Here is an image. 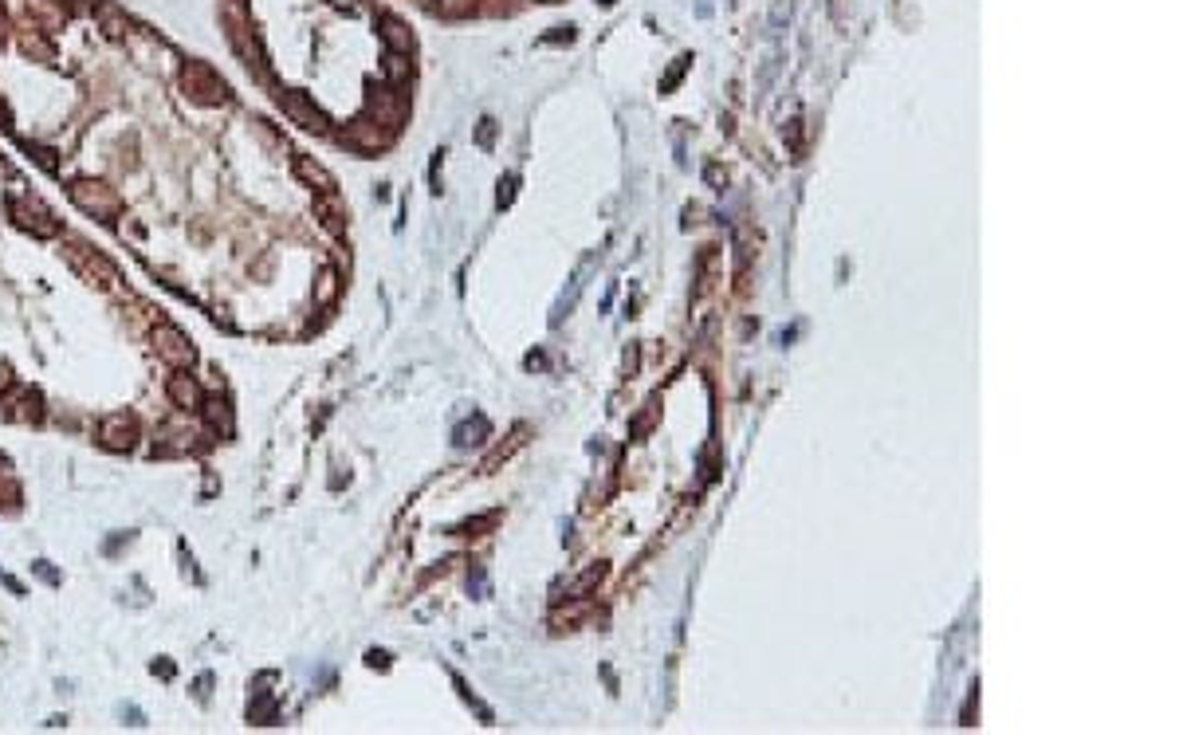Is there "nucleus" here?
Wrapping results in <instances>:
<instances>
[{
    "mask_svg": "<svg viewBox=\"0 0 1179 735\" xmlns=\"http://www.w3.org/2000/svg\"><path fill=\"white\" fill-rule=\"evenodd\" d=\"M377 36L386 39V48L389 51H398V56H409L413 51V32H409V24H405L401 16H393V12H382L377 16Z\"/></svg>",
    "mask_w": 1179,
    "mask_h": 735,
    "instance_id": "obj_12",
    "label": "nucleus"
},
{
    "mask_svg": "<svg viewBox=\"0 0 1179 735\" xmlns=\"http://www.w3.org/2000/svg\"><path fill=\"white\" fill-rule=\"evenodd\" d=\"M154 673H162V676H174V665H169V661H162V665H157V661H154Z\"/></svg>",
    "mask_w": 1179,
    "mask_h": 735,
    "instance_id": "obj_33",
    "label": "nucleus"
},
{
    "mask_svg": "<svg viewBox=\"0 0 1179 735\" xmlns=\"http://www.w3.org/2000/svg\"><path fill=\"white\" fill-rule=\"evenodd\" d=\"M12 389V370L8 366H0V393H8Z\"/></svg>",
    "mask_w": 1179,
    "mask_h": 735,
    "instance_id": "obj_31",
    "label": "nucleus"
},
{
    "mask_svg": "<svg viewBox=\"0 0 1179 735\" xmlns=\"http://www.w3.org/2000/svg\"><path fill=\"white\" fill-rule=\"evenodd\" d=\"M201 413H205V421H208V429H213V432H225V437L232 432V410H228L225 398H205L201 401Z\"/></svg>",
    "mask_w": 1179,
    "mask_h": 735,
    "instance_id": "obj_17",
    "label": "nucleus"
},
{
    "mask_svg": "<svg viewBox=\"0 0 1179 735\" xmlns=\"http://www.w3.org/2000/svg\"><path fill=\"white\" fill-rule=\"evenodd\" d=\"M28 16L36 28H44V32H56L68 24V5L63 0H28Z\"/></svg>",
    "mask_w": 1179,
    "mask_h": 735,
    "instance_id": "obj_14",
    "label": "nucleus"
},
{
    "mask_svg": "<svg viewBox=\"0 0 1179 735\" xmlns=\"http://www.w3.org/2000/svg\"><path fill=\"white\" fill-rule=\"evenodd\" d=\"M331 5H335V8H343V12H350V16H354V12H362V8H366V0H331Z\"/></svg>",
    "mask_w": 1179,
    "mask_h": 735,
    "instance_id": "obj_29",
    "label": "nucleus"
},
{
    "mask_svg": "<svg viewBox=\"0 0 1179 735\" xmlns=\"http://www.w3.org/2000/svg\"><path fill=\"white\" fill-rule=\"evenodd\" d=\"M547 5H558V0H547Z\"/></svg>",
    "mask_w": 1179,
    "mask_h": 735,
    "instance_id": "obj_36",
    "label": "nucleus"
},
{
    "mask_svg": "<svg viewBox=\"0 0 1179 735\" xmlns=\"http://www.w3.org/2000/svg\"><path fill=\"white\" fill-rule=\"evenodd\" d=\"M492 134H495V122L492 118H483L480 122V146H492Z\"/></svg>",
    "mask_w": 1179,
    "mask_h": 735,
    "instance_id": "obj_28",
    "label": "nucleus"
},
{
    "mask_svg": "<svg viewBox=\"0 0 1179 735\" xmlns=\"http://www.w3.org/2000/svg\"><path fill=\"white\" fill-rule=\"evenodd\" d=\"M181 91H186L193 102H201V107H225L232 99L228 83L201 59H189L186 68H181Z\"/></svg>",
    "mask_w": 1179,
    "mask_h": 735,
    "instance_id": "obj_2",
    "label": "nucleus"
},
{
    "mask_svg": "<svg viewBox=\"0 0 1179 735\" xmlns=\"http://www.w3.org/2000/svg\"><path fill=\"white\" fill-rule=\"evenodd\" d=\"M32 570H36V574H39V579H44L48 586H59V574L51 570V562H44V559H39V562H32Z\"/></svg>",
    "mask_w": 1179,
    "mask_h": 735,
    "instance_id": "obj_27",
    "label": "nucleus"
},
{
    "mask_svg": "<svg viewBox=\"0 0 1179 735\" xmlns=\"http://www.w3.org/2000/svg\"><path fill=\"white\" fill-rule=\"evenodd\" d=\"M476 8H480V0H432V12H437V16H449V20H464Z\"/></svg>",
    "mask_w": 1179,
    "mask_h": 735,
    "instance_id": "obj_20",
    "label": "nucleus"
},
{
    "mask_svg": "<svg viewBox=\"0 0 1179 735\" xmlns=\"http://www.w3.org/2000/svg\"><path fill=\"white\" fill-rule=\"evenodd\" d=\"M99 24H102V32H107L111 39H126V32H130L126 12H122V8H114V5H107V0L99 5Z\"/></svg>",
    "mask_w": 1179,
    "mask_h": 735,
    "instance_id": "obj_18",
    "label": "nucleus"
},
{
    "mask_svg": "<svg viewBox=\"0 0 1179 735\" xmlns=\"http://www.w3.org/2000/svg\"><path fill=\"white\" fill-rule=\"evenodd\" d=\"M232 48H236V56H240L256 75H268L264 44H260V39H256L252 32H248V28H232Z\"/></svg>",
    "mask_w": 1179,
    "mask_h": 735,
    "instance_id": "obj_13",
    "label": "nucleus"
},
{
    "mask_svg": "<svg viewBox=\"0 0 1179 735\" xmlns=\"http://www.w3.org/2000/svg\"><path fill=\"white\" fill-rule=\"evenodd\" d=\"M275 107L283 111V118H292L295 126H303L311 130V134H326V126H331V118H326L319 107H314V99L307 95V91H275Z\"/></svg>",
    "mask_w": 1179,
    "mask_h": 735,
    "instance_id": "obj_6",
    "label": "nucleus"
},
{
    "mask_svg": "<svg viewBox=\"0 0 1179 735\" xmlns=\"http://www.w3.org/2000/svg\"><path fill=\"white\" fill-rule=\"evenodd\" d=\"M314 217H319L326 225V232H335V236H346V229H350V213H346V201L338 197V189L314 197Z\"/></svg>",
    "mask_w": 1179,
    "mask_h": 735,
    "instance_id": "obj_10",
    "label": "nucleus"
},
{
    "mask_svg": "<svg viewBox=\"0 0 1179 735\" xmlns=\"http://www.w3.org/2000/svg\"><path fill=\"white\" fill-rule=\"evenodd\" d=\"M688 63H692L688 56H685V59H676V68H673V71H668V75H664V83H661V91H673V87L680 83V75H685V68H688Z\"/></svg>",
    "mask_w": 1179,
    "mask_h": 735,
    "instance_id": "obj_26",
    "label": "nucleus"
},
{
    "mask_svg": "<svg viewBox=\"0 0 1179 735\" xmlns=\"http://www.w3.org/2000/svg\"><path fill=\"white\" fill-rule=\"evenodd\" d=\"M150 338H154L157 358L169 362L174 370H189V366L196 362V346H193V338H189L186 331H181V326H174V323H157L154 331H150Z\"/></svg>",
    "mask_w": 1179,
    "mask_h": 735,
    "instance_id": "obj_5",
    "label": "nucleus"
},
{
    "mask_svg": "<svg viewBox=\"0 0 1179 735\" xmlns=\"http://www.w3.org/2000/svg\"><path fill=\"white\" fill-rule=\"evenodd\" d=\"M366 114L377 118L382 126L389 130H398L405 122V114H409V102H405V95H398V87H389V83H370V95H366Z\"/></svg>",
    "mask_w": 1179,
    "mask_h": 735,
    "instance_id": "obj_7",
    "label": "nucleus"
},
{
    "mask_svg": "<svg viewBox=\"0 0 1179 735\" xmlns=\"http://www.w3.org/2000/svg\"><path fill=\"white\" fill-rule=\"evenodd\" d=\"M601 574H606V567H601V562H598V567H594V570H586V574H582V579H579V582H574V594H586V590H590V586H594V582H601Z\"/></svg>",
    "mask_w": 1179,
    "mask_h": 735,
    "instance_id": "obj_25",
    "label": "nucleus"
},
{
    "mask_svg": "<svg viewBox=\"0 0 1179 735\" xmlns=\"http://www.w3.org/2000/svg\"><path fill=\"white\" fill-rule=\"evenodd\" d=\"M138 441V421L134 413H111L99 421V444L107 453H130Z\"/></svg>",
    "mask_w": 1179,
    "mask_h": 735,
    "instance_id": "obj_9",
    "label": "nucleus"
},
{
    "mask_svg": "<svg viewBox=\"0 0 1179 735\" xmlns=\"http://www.w3.org/2000/svg\"><path fill=\"white\" fill-rule=\"evenodd\" d=\"M0 24H5V8H0Z\"/></svg>",
    "mask_w": 1179,
    "mask_h": 735,
    "instance_id": "obj_35",
    "label": "nucleus"
},
{
    "mask_svg": "<svg viewBox=\"0 0 1179 735\" xmlns=\"http://www.w3.org/2000/svg\"><path fill=\"white\" fill-rule=\"evenodd\" d=\"M511 193H515V177L500 181V205H511Z\"/></svg>",
    "mask_w": 1179,
    "mask_h": 735,
    "instance_id": "obj_30",
    "label": "nucleus"
},
{
    "mask_svg": "<svg viewBox=\"0 0 1179 735\" xmlns=\"http://www.w3.org/2000/svg\"><path fill=\"white\" fill-rule=\"evenodd\" d=\"M12 118H8V107H5V99H0V126H8Z\"/></svg>",
    "mask_w": 1179,
    "mask_h": 735,
    "instance_id": "obj_34",
    "label": "nucleus"
},
{
    "mask_svg": "<svg viewBox=\"0 0 1179 735\" xmlns=\"http://www.w3.org/2000/svg\"><path fill=\"white\" fill-rule=\"evenodd\" d=\"M68 197L71 201L83 208L87 217H95V220H114V217H122V197H118V189H111L107 181H95V177H75L71 186H68Z\"/></svg>",
    "mask_w": 1179,
    "mask_h": 735,
    "instance_id": "obj_1",
    "label": "nucleus"
},
{
    "mask_svg": "<svg viewBox=\"0 0 1179 735\" xmlns=\"http://www.w3.org/2000/svg\"><path fill=\"white\" fill-rule=\"evenodd\" d=\"M382 71H386V79H389V83H405V79L413 75V63L405 59V56H398V51H386V59H382Z\"/></svg>",
    "mask_w": 1179,
    "mask_h": 735,
    "instance_id": "obj_21",
    "label": "nucleus"
},
{
    "mask_svg": "<svg viewBox=\"0 0 1179 735\" xmlns=\"http://www.w3.org/2000/svg\"><path fill=\"white\" fill-rule=\"evenodd\" d=\"M24 150H28V154L36 157V162L48 169V174H56V169H59V157H56V150H48V146H32V142H24Z\"/></svg>",
    "mask_w": 1179,
    "mask_h": 735,
    "instance_id": "obj_22",
    "label": "nucleus"
},
{
    "mask_svg": "<svg viewBox=\"0 0 1179 735\" xmlns=\"http://www.w3.org/2000/svg\"><path fill=\"white\" fill-rule=\"evenodd\" d=\"M335 299H338V272L335 268H319V275H314V304L331 307Z\"/></svg>",
    "mask_w": 1179,
    "mask_h": 735,
    "instance_id": "obj_19",
    "label": "nucleus"
},
{
    "mask_svg": "<svg viewBox=\"0 0 1179 735\" xmlns=\"http://www.w3.org/2000/svg\"><path fill=\"white\" fill-rule=\"evenodd\" d=\"M8 417L12 421H20V425H39L44 421V401H39V393L36 389H20L16 398L8 401Z\"/></svg>",
    "mask_w": 1179,
    "mask_h": 735,
    "instance_id": "obj_15",
    "label": "nucleus"
},
{
    "mask_svg": "<svg viewBox=\"0 0 1179 735\" xmlns=\"http://www.w3.org/2000/svg\"><path fill=\"white\" fill-rule=\"evenodd\" d=\"M370 665H374V668H386V665H389V657H386V653H370Z\"/></svg>",
    "mask_w": 1179,
    "mask_h": 735,
    "instance_id": "obj_32",
    "label": "nucleus"
},
{
    "mask_svg": "<svg viewBox=\"0 0 1179 735\" xmlns=\"http://www.w3.org/2000/svg\"><path fill=\"white\" fill-rule=\"evenodd\" d=\"M24 51H28V56H39V59H56V51H51V44H44V39H39V36H24Z\"/></svg>",
    "mask_w": 1179,
    "mask_h": 735,
    "instance_id": "obj_23",
    "label": "nucleus"
},
{
    "mask_svg": "<svg viewBox=\"0 0 1179 735\" xmlns=\"http://www.w3.org/2000/svg\"><path fill=\"white\" fill-rule=\"evenodd\" d=\"M63 260H68V264H71V272H75V275H83L87 283L102 287V292H114V287H118V268L111 264L107 256L90 252V248H83L79 240L63 248Z\"/></svg>",
    "mask_w": 1179,
    "mask_h": 735,
    "instance_id": "obj_4",
    "label": "nucleus"
},
{
    "mask_svg": "<svg viewBox=\"0 0 1179 735\" xmlns=\"http://www.w3.org/2000/svg\"><path fill=\"white\" fill-rule=\"evenodd\" d=\"M483 432H488V425H483V421L464 425V429H456V444H480Z\"/></svg>",
    "mask_w": 1179,
    "mask_h": 735,
    "instance_id": "obj_24",
    "label": "nucleus"
},
{
    "mask_svg": "<svg viewBox=\"0 0 1179 735\" xmlns=\"http://www.w3.org/2000/svg\"><path fill=\"white\" fill-rule=\"evenodd\" d=\"M393 134H398V130H389V126L377 122V118L362 114V118H354V122L346 126L343 142H346V146H354V150H362V154H377V150L389 146Z\"/></svg>",
    "mask_w": 1179,
    "mask_h": 735,
    "instance_id": "obj_8",
    "label": "nucleus"
},
{
    "mask_svg": "<svg viewBox=\"0 0 1179 735\" xmlns=\"http://www.w3.org/2000/svg\"><path fill=\"white\" fill-rule=\"evenodd\" d=\"M8 220H16V229L32 232L36 240H56L59 236V220L56 213L39 201V197H20V193H8Z\"/></svg>",
    "mask_w": 1179,
    "mask_h": 735,
    "instance_id": "obj_3",
    "label": "nucleus"
},
{
    "mask_svg": "<svg viewBox=\"0 0 1179 735\" xmlns=\"http://www.w3.org/2000/svg\"><path fill=\"white\" fill-rule=\"evenodd\" d=\"M165 393H169V401H174L177 410H201V401H205V389L189 370H177L174 378H169Z\"/></svg>",
    "mask_w": 1179,
    "mask_h": 735,
    "instance_id": "obj_11",
    "label": "nucleus"
},
{
    "mask_svg": "<svg viewBox=\"0 0 1179 735\" xmlns=\"http://www.w3.org/2000/svg\"><path fill=\"white\" fill-rule=\"evenodd\" d=\"M295 174H299V181H303V186H311L314 193H335V189H338L335 174H331V169H323L319 162H314V157H295Z\"/></svg>",
    "mask_w": 1179,
    "mask_h": 735,
    "instance_id": "obj_16",
    "label": "nucleus"
}]
</instances>
